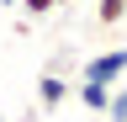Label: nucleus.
I'll list each match as a JSON object with an SVG mask.
<instances>
[{"label": "nucleus", "instance_id": "nucleus-1", "mask_svg": "<svg viewBox=\"0 0 127 122\" xmlns=\"http://www.w3.org/2000/svg\"><path fill=\"white\" fill-rule=\"evenodd\" d=\"M127 74V48H106V53H90L79 64V80H95V85H117Z\"/></svg>", "mask_w": 127, "mask_h": 122}, {"label": "nucleus", "instance_id": "nucleus-2", "mask_svg": "<svg viewBox=\"0 0 127 122\" xmlns=\"http://www.w3.org/2000/svg\"><path fill=\"white\" fill-rule=\"evenodd\" d=\"M64 101H69V80H64V74H42L37 80V106L42 112H58Z\"/></svg>", "mask_w": 127, "mask_h": 122}, {"label": "nucleus", "instance_id": "nucleus-3", "mask_svg": "<svg viewBox=\"0 0 127 122\" xmlns=\"http://www.w3.org/2000/svg\"><path fill=\"white\" fill-rule=\"evenodd\" d=\"M69 90L79 96L85 112H106V101H111V85H95V80H79V85H69Z\"/></svg>", "mask_w": 127, "mask_h": 122}, {"label": "nucleus", "instance_id": "nucleus-4", "mask_svg": "<svg viewBox=\"0 0 127 122\" xmlns=\"http://www.w3.org/2000/svg\"><path fill=\"white\" fill-rule=\"evenodd\" d=\"M127 16V0H95V21H101V27H117Z\"/></svg>", "mask_w": 127, "mask_h": 122}, {"label": "nucleus", "instance_id": "nucleus-5", "mask_svg": "<svg viewBox=\"0 0 127 122\" xmlns=\"http://www.w3.org/2000/svg\"><path fill=\"white\" fill-rule=\"evenodd\" d=\"M106 117L111 122H127V80L111 85V101H106Z\"/></svg>", "mask_w": 127, "mask_h": 122}, {"label": "nucleus", "instance_id": "nucleus-6", "mask_svg": "<svg viewBox=\"0 0 127 122\" xmlns=\"http://www.w3.org/2000/svg\"><path fill=\"white\" fill-rule=\"evenodd\" d=\"M16 5H21L27 21H42V16H53V11H58V0H16Z\"/></svg>", "mask_w": 127, "mask_h": 122}, {"label": "nucleus", "instance_id": "nucleus-7", "mask_svg": "<svg viewBox=\"0 0 127 122\" xmlns=\"http://www.w3.org/2000/svg\"><path fill=\"white\" fill-rule=\"evenodd\" d=\"M69 64H74V53H69V48H58L53 58H48V69H42V74H64V69H69Z\"/></svg>", "mask_w": 127, "mask_h": 122}, {"label": "nucleus", "instance_id": "nucleus-8", "mask_svg": "<svg viewBox=\"0 0 127 122\" xmlns=\"http://www.w3.org/2000/svg\"><path fill=\"white\" fill-rule=\"evenodd\" d=\"M64 5H74V0H58V11H64Z\"/></svg>", "mask_w": 127, "mask_h": 122}, {"label": "nucleus", "instance_id": "nucleus-9", "mask_svg": "<svg viewBox=\"0 0 127 122\" xmlns=\"http://www.w3.org/2000/svg\"><path fill=\"white\" fill-rule=\"evenodd\" d=\"M0 5H16V0H0Z\"/></svg>", "mask_w": 127, "mask_h": 122}, {"label": "nucleus", "instance_id": "nucleus-10", "mask_svg": "<svg viewBox=\"0 0 127 122\" xmlns=\"http://www.w3.org/2000/svg\"><path fill=\"white\" fill-rule=\"evenodd\" d=\"M0 122H5V117H0Z\"/></svg>", "mask_w": 127, "mask_h": 122}]
</instances>
